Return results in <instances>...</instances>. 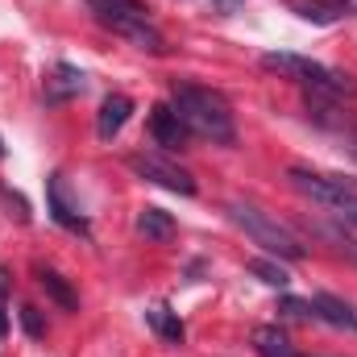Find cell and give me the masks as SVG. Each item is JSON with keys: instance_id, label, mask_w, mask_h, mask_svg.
<instances>
[{"instance_id": "5", "label": "cell", "mask_w": 357, "mask_h": 357, "mask_svg": "<svg viewBox=\"0 0 357 357\" xmlns=\"http://www.w3.org/2000/svg\"><path fill=\"white\" fill-rule=\"evenodd\" d=\"M287 178H291V187H295V191H303L307 199H316V204H324V208H337V204L354 191L345 178L316 175V171H303V167H291V171H287Z\"/></svg>"}, {"instance_id": "9", "label": "cell", "mask_w": 357, "mask_h": 357, "mask_svg": "<svg viewBox=\"0 0 357 357\" xmlns=\"http://www.w3.org/2000/svg\"><path fill=\"white\" fill-rule=\"evenodd\" d=\"M150 137L158 142V146H167V150H183L187 146V125L178 121V112L171 104H158L154 112H150Z\"/></svg>"}, {"instance_id": "16", "label": "cell", "mask_w": 357, "mask_h": 357, "mask_svg": "<svg viewBox=\"0 0 357 357\" xmlns=\"http://www.w3.org/2000/svg\"><path fill=\"white\" fill-rule=\"evenodd\" d=\"M250 274H258V278H262L266 287H278V291H282V287L291 282L287 266H278V262H270V258H254V262H250Z\"/></svg>"}, {"instance_id": "11", "label": "cell", "mask_w": 357, "mask_h": 357, "mask_svg": "<svg viewBox=\"0 0 357 357\" xmlns=\"http://www.w3.org/2000/svg\"><path fill=\"white\" fill-rule=\"evenodd\" d=\"M33 274H38L42 291H46V295H50L63 312H79V299H75V291L67 287V278H63L59 270H50V266H42V262H38V266H33Z\"/></svg>"}, {"instance_id": "20", "label": "cell", "mask_w": 357, "mask_h": 357, "mask_svg": "<svg viewBox=\"0 0 357 357\" xmlns=\"http://www.w3.org/2000/svg\"><path fill=\"white\" fill-rule=\"evenodd\" d=\"M282 312H291V316H316V312H312V303L291 299V295H282Z\"/></svg>"}, {"instance_id": "21", "label": "cell", "mask_w": 357, "mask_h": 357, "mask_svg": "<svg viewBox=\"0 0 357 357\" xmlns=\"http://www.w3.org/2000/svg\"><path fill=\"white\" fill-rule=\"evenodd\" d=\"M328 4H333V8H341L345 17H354V13H357V0H328Z\"/></svg>"}, {"instance_id": "17", "label": "cell", "mask_w": 357, "mask_h": 357, "mask_svg": "<svg viewBox=\"0 0 357 357\" xmlns=\"http://www.w3.org/2000/svg\"><path fill=\"white\" fill-rule=\"evenodd\" d=\"M21 328L33 337V341H42L46 337V324H42V312L38 307H21Z\"/></svg>"}, {"instance_id": "10", "label": "cell", "mask_w": 357, "mask_h": 357, "mask_svg": "<svg viewBox=\"0 0 357 357\" xmlns=\"http://www.w3.org/2000/svg\"><path fill=\"white\" fill-rule=\"evenodd\" d=\"M312 312H316V320H324V324H333V328H349V333H357V307L345 303L341 295L320 291V295L312 299Z\"/></svg>"}, {"instance_id": "8", "label": "cell", "mask_w": 357, "mask_h": 357, "mask_svg": "<svg viewBox=\"0 0 357 357\" xmlns=\"http://www.w3.org/2000/svg\"><path fill=\"white\" fill-rule=\"evenodd\" d=\"M84 88H88V75H84L79 67L54 63L50 75H46V104H67V100H75Z\"/></svg>"}, {"instance_id": "18", "label": "cell", "mask_w": 357, "mask_h": 357, "mask_svg": "<svg viewBox=\"0 0 357 357\" xmlns=\"http://www.w3.org/2000/svg\"><path fill=\"white\" fill-rule=\"evenodd\" d=\"M0 199H4L8 208H17V220H21V225L29 220V204H25V199H21L17 191H8V187H0Z\"/></svg>"}, {"instance_id": "15", "label": "cell", "mask_w": 357, "mask_h": 357, "mask_svg": "<svg viewBox=\"0 0 357 357\" xmlns=\"http://www.w3.org/2000/svg\"><path fill=\"white\" fill-rule=\"evenodd\" d=\"M146 320H150V328H154L162 341H171V345L183 341V320H178L171 307H162V303H158V307H150V312H146Z\"/></svg>"}, {"instance_id": "13", "label": "cell", "mask_w": 357, "mask_h": 357, "mask_svg": "<svg viewBox=\"0 0 357 357\" xmlns=\"http://www.w3.org/2000/svg\"><path fill=\"white\" fill-rule=\"evenodd\" d=\"M137 233H142L146 241H171V237H175V220H171V212H162V208H142V212H137Z\"/></svg>"}, {"instance_id": "23", "label": "cell", "mask_w": 357, "mask_h": 357, "mask_svg": "<svg viewBox=\"0 0 357 357\" xmlns=\"http://www.w3.org/2000/svg\"><path fill=\"white\" fill-rule=\"evenodd\" d=\"M341 250H345V254H354V258H357V241H345V237H341Z\"/></svg>"}, {"instance_id": "6", "label": "cell", "mask_w": 357, "mask_h": 357, "mask_svg": "<svg viewBox=\"0 0 357 357\" xmlns=\"http://www.w3.org/2000/svg\"><path fill=\"white\" fill-rule=\"evenodd\" d=\"M129 116H133V100H129L125 91H108L104 104H100V112H96V137H100V142H112V137L125 129Z\"/></svg>"}, {"instance_id": "7", "label": "cell", "mask_w": 357, "mask_h": 357, "mask_svg": "<svg viewBox=\"0 0 357 357\" xmlns=\"http://www.w3.org/2000/svg\"><path fill=\"white\" fill-rule=\"evenodd\" d=\"M46 204H50V216H54L63 229H71V233H88V220H84L79 208L67 199V183H63V175L46 178Z\"/></svg>"}, {"instance_id": "2", "label": "cell", "mask_w": 357, "mask_h": 357, "mask_svg": "<svg viewBox=\"0 0 357 357\" xmlns=\"http://www.w3.org/2000/svg\"><path fill=\"white\" fill-rule=\"evenodd\" d=\"M88 8L104 29L121 33V38L133 42L137 50H150V54H162V50H167L162 33L154 29L150 8H146L142 0H88Z\"/></svg>"}, {"instance_id": "19", "label": "cell", "mask_w": 357, "mask_h": 357, "mask_svg": "<svg viewBox=\"0 0 357 357\" xmlns=\"http://www.w3.org/2000/svg\"><path fill=\"white\" fill-rule=\"evenodd\" d=\"M328 212H337L341 220H349V225H357V191H349V195H345V199H341L337 208H328Z\"/></svg>"}, {"instance_id": "12", "label": "cell", "mask_w": 357, "mask_h": 357, "mask_svg": "<svg viewBox=\"0 0 357 357\" xmlns=\"http://www.w3.org/2000/svg\"><path fill=\"white\" fill-rule=\"evenodd\" d=\"M254 349H258V357H299L291 337L282 328H274V324H258L254 328Z\"/></svg>"}, {"instance_id": "1", "label": "cell", "mask_w": 357, "mask_h": 357, "mask_svg": "<svg viewBox=\"0 0 357 357\" xmlns=\"http://www.w3.org/2000/svg\"><path fill=\"white\" fill-rule=\"evenodd\" d=\"M171 108L178 121L187 125V133L212 142V146H233L237 142V125H233V108L220 91L199 88V84H175L171 91Z\"/></svg>"}, {"instance_id": "4", "label": "cell", "mask_w": 357, "mask_h": 357, "mask_svg": "<svg viewBox=\"0 0 357 357\" xmlns=\"http://www.w3.org/2000/svg\"><path fill=\"white\" fill-rule=\"evenodd\" d=\"M129 171L142 175L146 183H154V187H167V191H178V195H195L191 171H183L167 154H154V150L150 154H129Z\"/></svg>"}, {"instance_id": "3", "label": "cell", "mask_w": 357, "mask_h": 357, "mask_svg": "<svg viewBox=\"0 0 357 357\" xmlns=\"http://www.w3.org/2000/svg\"><path fill=\"white\" fill-rule=\"evenodd\" d=\"M225 212H229V220H233L237 229H245V237H250L254 245H262V250H266V254H274V258L299 262V258L307 254V250L299 245V237H295L287 225L270 220L262 208H254V204H229Z\"/></svg>"}, {"instance_id": "14", "label": "cell", "mask_w": 357, "mask_h": 357, "mask_svg": "<svg viewBox=\"0 0 357 357\" xmlns=\"http://www.w3.org/2000/svg\"><path fill=\"white\" fill-rule=\"evenodd\" d=\"M291 8L303 17V21H312V25H337L345 13L341 8H333L328 0H291Z\"/></svg>"}, {"instance_id": "22", "label": "cell", "mask_w": 357, "mask_h": 357, "mask_svg": "<svg viewBox=\"0 0 357 357\" xmlns=\"http://www.w3.org/2000/svg\"><path fill=\"white\" fill-rule=\"evenodd\" d=\"M8 287H13V278H8V270L0 266V303H4V295H8Z\"/></svg>"}, {"instance_id": "24", "label": "cell", "mask_w": 357, "mask_h": 357, "mask_svg": "<svg viewBox=\"0 0 357 357\" xmlns=\"http://www.w3.org/2000/svg\"><path fill=\"white\" fill-rule=\"evenodd\" d=\"M0 158H4V146H0Z\"/></svg>"}]
</instances>
